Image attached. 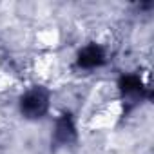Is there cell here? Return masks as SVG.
Masks as SVG:
<instances>
[{
	"instance_id": "1",
	"label": "cell",
	"mask_w": 154,
	"mask_h": 154,
	"mask_svg": "<svg viewBox=\"0 0 154 154\" xmlns=\"http://www.w3.org/2000/svg\"><path fill=\"white\" fill-rule=\"evenodd\" d=\"M47 107H49V96L40 87H35V89L27 91L24 94L22 102H20V109H22L24 116L31 118V120L44 116L45 111H47Z\"/></svg>"
},
{
	"instance_id": "2",
	"label": "cell",
	"mask_w": 154,
	"mask_h": 154,
	"mask_svg": "<svg viewBox=\"0 0 154 154\" xmlns=\"http://www.w3.org/2000/svg\"><path fill=\"white\" fill-rule=\"evenodd\" d=\"M103 62H105V53L96 44H91V45L84 47L82 53L78 54V65L85 67V69H94V67L102 65Z\"/></svg>"
},
{
	"instance_id": "3",
	"label": "cell",
	"mask_w": 154,
	"mask_h": 154,
	"mask_svg": "<svg viewBox=\"0 0 154 154\" xmlns=\"http://www.w3.org/2000/svg\"><path fill=\"white\" fill-rule=\"evenodd\" d=\"M74 134H76V129H74V123H72L71 116L69 114H63L56 122V127H54V138H56V141L69 143V141L74 140Z\"/></svg>"
}]
</instances>
